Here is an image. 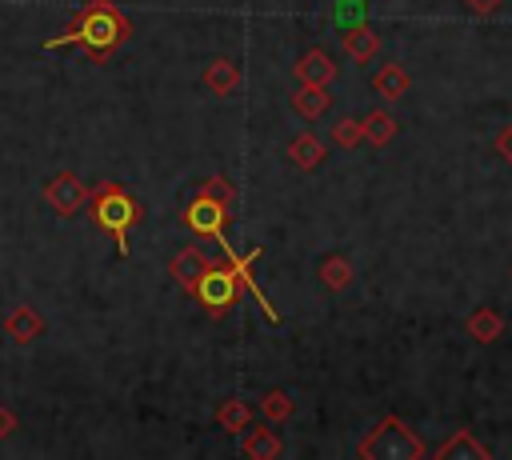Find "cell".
<instances>
[{
    "label": "cell",
    "instance_id": "cell-1",
    "mask_svg": "<svg viewBox=\"0 0 512 460\" xmlns=\"http://www.w3.org/2000/svg\"><path fill=\"white\" fill-rule=\"evenodd\" d=\"M128 36H132V20H128L112 0H88V4L72 16V24H68L60 36H48L40 48H44V52H56V48L80 44L92 64H104Z\"/></svg>",
    "mask_w": 512,
    "mask_h": 460
},
{
    "label": "cell",
    "instance_id": "cell-2",
    "mask_svg": "<svg viewBox=\"0 0 512 460\" xmlns=\"http://www.w3.org/2000/svg\"><path fill=\"white\" fill-rule=\"evenodd\" d=\"M88 212H92V224L104 228L112 240H116V252L128 256V232L140 224L144 208L140 200L120 184V180H100L88 196Z\"/></svg>",
    "mask_w": 512,
    "mask_h": 460
},
{
    "label": "cell",
    "instance_id": "cell-3",
    "mask_svg": "<svg viewBox=\"0 0 512 460\" xmlns=\"http://www.w3.org/2000/svg\"><path fill=\"white\" fill-rule=\"evenodd\" d=\"M220 244V260H212L208 268H204V276H200V284H196V304L212 316V320H224L228 312H232V304L240 300V292H244V284H240V276H236V256L240 252H232V244L220 236L216 240Z\"/></svg>",
    "mask_w": 512,
    "mask_h": 460
},
{
    "label": "cell",
    "instance_id": "cell-4",
    "mask_svg": "<svg viewBox=\"0 0 512 460\" xmlns=\"http://www.w3.org/2000/svg\"><path fill=\"white\" fill-rule=\"evenodd\" d=\"M180 224H184L192 236L220 240V236L228 232V224H232V204H224V200H216V196H208V192H196V196L184 204Z\"/></svg>",
    "mask_w": 512,
    "mask_h": 460
},
{
    "label": "cell",
    "instance_id": "cell-5",
    "mask_svg": "<svg viewBox=\"0 0 512 460\" xmlns=\"http://www.w3.org/2000/svg\"><path fill=\"white\" fill-rule=\"evenodd\" d=\"M88 184L76 176V172H56L48 184H44V200L56 216H76L80 208H88Z\"/></svg>",
    "mask_w": 512,
    "mask_h": 460
},
{
    "label": "cell",
    "instance_id": "cell-6",
    "mask_svg": "<svg viewBox=\"0 0 512 460\" xmlns=\"http://www.w3.org/2000/svg\"><path fill=\"white\" fill-rule=\"evenodd\" d=\"M340 48H344V56H348L356 68H368V64L380 60V52H384V36L364 20V24H352V28L340 32Z\"/></svg>",
    "mask_w": 512,
    "mask_h": 460
},
{
    "label": "cell",
    "instance_id": "cell-7",
    "mask_svg": "<svg viewBox=\"0 0 512 460\" xmlns=\"http://www.w3.org/2000/svg\"><path fill=\"white\" fill-rule=\"evenodd\" d=\"M292 76L300 80V84H332L336 76H340V64H336V56L324 48V44H308L300 56H296V64H292Z\"/></svg>",
    "mask_w": 512,
    "mask_h": 460
},
{
    "label": "cell",
    "instance_id": "cell-8",
    "mask_svg": "<svg viewBox=\"0 0 512 460\" xmlns=\"http://www.w3.org/2000/svg\"><path fill=\"white\" fill-rule=\"evenodd\" d=\"M368 84H372V92H376L384 104H392V100H404V96L412 92V72H408L400 60H384V64L372 68Z\"/></svg>",
    "mask_w": 512,
    "mask_h": 460
},
{
    "label": "cell",
    "instance_id": "cell-9",
    "mask_svg": "<svg viewBox=\"0 0 512 460\" xmlns=\"http://www.w3.org/2000/svg\"><path fill=\"white\" fill-rule=\"evenodd\" d=\"M208 264H212V260L204 256V248H200V244H184V248H180L172 260H168V272H172V280H176V284H180V288L192 296Z\"/></svg>",
    "mask_w": 512,
    "mask_h": 460
},
{
    "label": "cell",
    "instance_id": "cell-10",
    "mask_svg": "<svg viewBox=\"0 0 512 460\" xmlns=\"http://www.w3.org/2000/svg\"><path fill=\"white\" fill-rule=\"evenodd\" d=\"M280 452H284L280 432H272L268 420L264 424H248L240 432V456H248V460H276Z\"/></svg>",
    "mask_w": 512,
    "mask_h": 460
},
{
    "label": "cell",
    "instance_id": "cell-11",
    "mask_svg": "<svg viewBox=\"0 0 512 460\" xmlns=\"http://www.w3.org/2000/svg\"><path fill=\"white\" fill-rule=\"evenodd\" d=\"M288 104H292V112H296L304 124H316V120H324V116L332 112V92H328L324 84H300Z\"/></svg>",
    "mask_w": 512,
    "mask_h": 460
},
{
    "label": "cell",
    "instance_id": "cell-12",
    "mask_svg": "<svg viewBox=\"0 0 512 460\" xmlns=\"http://www.w3.org/2000/svg\"><path fill=\"white\" fill-rule=\"evenodd\" d=\"M432 456H440V460H488L492 448L472 428H456L440 448H432Z\"/></svg>",
    "mask_w": 512,
    "mask_h": 460
},
{
    "label": "cell",
    "instance_id": "cell-13",
    "mask_svg": "<svg viewBox=\"0 0 512 460\" xmlns=\"http://www.w3.org/2000/svg\"><path fill=\"white\" fill-rule=\"evenodd\" d=\"M204 88L212 92V96H220V100H228V96H236L240 92V64L236 60H228V56H216V60H208V68H204Z\"/></svg>",
    "mask_w": 512,
    "mask_h": 460
},
{
    "label": "cell",
    "instance_id": "cell-14",
    "mask_svg": "<svg viewBox=\"0 0 512 460\" xmlns=\"http://www.w3.org/2000/svg\"><path fill=\"white\" fill-rule=\"evenodd\" d=\"M288 160H292L300 172H312V168H320V164L328 160V144L320 140V132L304 128V132H296V136L288 140Z\"/></svg>",
    "mask_w": 512,
    "mask_h": 460
},
{
    "label": "cell",
    "instance_id": "cell-15",
    "mask_svg": "<svg viewBox=\"0 0 512 460\" xmlns=\"http://www.w3.org/2000/svg\"><path fill=\"white\" fill-rule=\"evenodd\" d=\"M316 280H320L324 292H344V288H352V280H356V264H352L344 252H328V256L316 264Z\"/></svg>",
    "mask_w": 512,
    "mask_h": 460
},
{
    "label": "cell",
    "instance_id": "cell-16",
    "mask_svg": "<svg viewBox=\"0 0 512 460\" xmlns=\"http://www.w3.org/2000/svg\"><path fill=\"white\" fill-rule=\"evenodd\" d=\"M360 124H364V144H368V148H376V152H380V148H388V144L400 136V120H396L392 112H384V108H372Z\"/></svg>",
    "mask_w": 512,
    "mask_h": 460
},
{
    "label": "cell",
    "instance_id": "cell-17",
    "mask_svg": "<svg viewBox=\"0 0 512 460\" xmlns=\"http://www.w3.org/2000/svg\"><path fill=\"white\" fill-rule=\"evenodd\" d=\"M468 336L476 340V344H496L500 336H504V312L500 308H492V304H480L472 316H468Z\"/></svg>",
    "mask_w": 512,
    "mask_h": 460
},
{
    "label": "cell",
    "instance_id": "cell-18",
    "mask_svg": "<svg viewBox=\"0 0 512 460\" xmlns=\"http://www.w3.org/2000/svg\"><path fill=\"white\" fill-rule=\"evenodd\" d=\"M4 332H8L16 344H32V340L44 332V316H40L32 304H20V308L4 320Z\"/></svg>",
    "mask_w": 512,
    "mask_h": 460
},
{
    "label": "cell",
    "instance_id": "cell-19",
    "mask_svg": "<svg viewBox=\"0 0 512 460\" xmlns=\"http://www.w3.org/2000/svg\"><path fill=\"white\" fill-rule=\"evenodd\" d=\"M256 404H260V416H264L272 428H276V424H288V420L296 416V400H292L288 388H268Z\"/></svg>",
    "mask_w": 512,
    "mask_h": 460
},
{
    "label": "cell",
    "instance_id": "cell-20",
    "mask_svg": "<svg viewBox=\"0 0 512 460\" xmlns=\"http://www.w3.org/2000/svg\"><path fill=\"white\" fill-rule=\"evenodd\" d=\"M216 428H224V432H232V436H240L248 424H252V404L248 400H240V396H228V400H220V408H216Z\"/></svg>",
    "mask_w": 512,
    "mask_h": 460
},
{
    "label": "cell",
    "instance_id": "cell-21",
    "mask_svg": "<svg viewBox=\"0 0 512 460\" xmlns=\"http://www.w3.org/2000/svg\"><path fill=\"white\" fill-rule=\"evenodd\" d=\"M336 148H344V152H352V148H360L364 144V124L356 120V116H340L336 124H332V136H328Z\"/></svg>",
    "mask_w": 512,
    "mask_h": 460
},
{
    "label": "cell",
    "instance_id": "cell-22",
    "mask_svg": "<svg viewBox=\"0 0 512 460\" xmlns=\"http://www.w3.org/2000/svg\"><path fill=\"white\" fill-rule=\"evenodd\" d=\"M368 12H372V4L368 0H336L332 4V20H336V28L344 32V28H352V24H364L368 20Z\"/></svg>",
    "mask_w": 512,
    "mask_h": 460
},
{
    "label": "cell",
    "instance_id": "cell-23",
    "mask_svg": "<svg viewBox=\"0 0 512 460\" xmlns=\"http://www.w3.org/2000/svg\"><path fill=\"white\" fill-rule=\"evenodd\" d=\"M200 192H208V196H216V200H224V204H232L236 208V184H232V176H224V172H212L204 184H200Z\"/></svg>",
    "mask_w": 512,
    "mask_h": 460
},
{
    "label": "cell",
    "instance_id": "cell-24",
    "mask_svg": "<svg viewBox=\"0 0 512 460\" xmlns=\"http://www.w3.org/2000/svg\"><path fill=\"white\" fill-rule=\"evenodd\" d=\"M492 148H496V156H500V160H508V164H512V124H504V128L496 132Z\"/></svg>",
    "mask_w": 512,
    "mask_h": 460
},
{
    "label": "cell",
    "instance_id": "cell-25",
    "mask_svg": "<svg viewBox=\"0 0 512 460\" xmlns=\"http://www.w3.org/2000/svg\"><path fill=\"white\" fill-rule=\"evenodd\" d=\"M472 16H496L500 8H504V0H460Z\"/></svg>",
    "mask_w": 512,
    "mask_h": 460
},
{
    "label": "cell",
    "instance_id": "cell-26",
    "mask_svg": "<svg viewBox=\"0 0 512 460\" xmlns=\"http://www.w3.org/2000/svg\"><path fill=\"white\" fill-rule=\"evenodd\" d=\"M8 432H16V416L0 412V436H8Z\"/></svg>",
    "mask_w": 512,
    "mask_h": 460
}]
</instances>
